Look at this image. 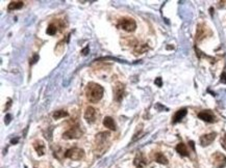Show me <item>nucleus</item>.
<instances>
[{"label":"nucleus","mask_w":226,"mask_h":168,"mask_svg":"<svg viewBox=\"0 0 226 168\" xmlns=\"http://www.w3.org/2000/svg\"><path fill=\"white\" fill-rule=\"evenodd\" d=\"M104 89L100 84H97L95 82H90L87 87H85V96L87 99L91 103H97L103 96Z\"/></svg>","instance_id":"nucleus-1"},{"label":"nucleus","mask_w":226,"mask_h":168,"mask_svg":"<svg viewBox=\"0 0 226 168\" xmlns=\"http://www.w3.org/2000/svg\"><path fill=\"white\" fill-rule=\"evenodd\" d=\"M118 27L121 28V29L127 31V32H133V31L136 30L137 28V23L133 19L131 18H122L119 20L118 23Z\"/></svg>","instance_id":"nucleus-2"},{"label":"nucleus","mask_w":226,"mask_h":168,"mask_svg":"<svg viewBox=\"0 0 226 168\" xmlns=\"http://www.w3.org/2000/svg\"><path fill=\"white\" fill-rule=\"evenodd\" d=\"M85 157V150L78 147H73V149L68 150L65 153V158H68L72 161H79Z\"/></svg>","instance_id":"nucleus-3"},{"label":"nucleus","mask_w":226,"mask_h":168,"mask_svg":"<svg viewBox=\"0 0 226 168\" xmlns=\"http://www.w3.org/2000/svg\"><path fill=\"white\" fill-rule=\"evenodd\" d=\"M82 135V131L80 130L79 126H72L69 130H67L66 132L63 134V138L64 139H77L79 137H81Z\"/></svg>","instance_id":"nucleus-4"},{"label":"nucleus","mask_w":226,"mask_h":168,"mask_svg":"<svg viewBox=\"0 0 226 168\" xmlns=\"http://www.w3.org/2000/svg\"><path fill=\"white\" fill-rule=\"evenodd\" d=\"M211 161L215 167L217 168H224L226 166V157L222 153H215L211 156Z\"/></svg>","instance_id":"nucleus-5"},{"label":"nucleus","mask_w":226,"mask_h":168,"mask_svg":"<svg viewBox=\"0 0 226 168\" xmlns=\"http://www.w3.org/2000/svg\"><path fill=\"white\" fill-rule=\"evenodd\" d=\"M124 92H125L124 84L121 83V82L116 83V85L114 86V99H115L116 102H120L123 99Z\"/></svg>","instance_id":"nucleus-6"},{"label":"nucleus","mask_w":226,"mask_h":168,"mask_svg":"<svg viewBox=\"0 0 226 168\" xmlns=\"http://www.w3.org/2000/svg\"><path fill=\"white\" fill-rule=\"evenodd\" d=\"M198 117L206 122H215L216 121V116L211 110H203L198 113Z\"/></svg>","instance_id":"nucleus-7"},{"label":"nucleus","mask_w":226,"mask_h":168,"mask_svg":"<svg viewBox=\"0 0 226 168\" xmlns=\"http://www.w3.org/2000/svg\"><path fill=\"white\" fill-rule=\"evenodd\" d=\"M147 159H146V157L145 155L143 153H138L137 154V156H136V158H134V160H133V164H134V166L136 167H138V168H143V167H145L146 165H147Z\"/></svg>","instance_id":"nucleus-8"},{"label":"nucleus","mask_w":226,"mask_h":168,"mask_svg":"<svg viewBox=\"0 0 226 168\" xmlns=\"http://www.w3.org/2000/svg\"><path fill=\"white\" fill-rule=\"evenodd\" d=\"M217 134L216 133H210V134H205V135H202L201 137H200V144L202 145V146H207V145H210L211 142L215 140V138H216Z\"/></svg>","instance_id":"nucleus-9"},{"label":"nucleus","mask_w":226,"mask_h":168,"mask_svg":"<svg viewBox=\"0 0 226 168\" xmlns=\"http://www.w3.org/2000/svg\"><path fill=\"white\" fill-rule=\"evenodd\" d=\"M85 118L89 124H92L96 119V109L93 107H88L85 112Z\"/></svg>","instance_id":"nucleus-10"},{"label":"nucleus","mask_w":226,"mask_h":168,"mask_svg":"<svg viewBox=\"0 0 226 168\" xmlns=\"http://www.w3.org/2000/svg\"><path fill=\"white\" fill-rule=\"evenodd\" d=\"M207 27L204 26L203 24L198 25V28H197V32H196V39L198 42L202 41L203 39L206 36V31H207Z\"/></svg>","instance_id":"nucleus-11"},{"label":"nucleus","mask_w":226,"mask_h":168,"mask_svg":"<svg viewBox=\"0 0 226 168\" xmlns=\"http://www.w3.org/2000/svg\"><path fill=\"white\" fill-rule=\"evenodd\" d=\"M187 113H188V111H187V109H185V108H182V109H180V110L177 111V112L173 116V121H172L173 124L179 122L182 118L185 117V115H187Z\"/></svg>","instance_id":"nucleus-12"},{"label":"nucleus","mask_w":226,"mask_h":168,"mask_svg":"<svg viewBox=\"0 0 226 168\" xmlns=\"http://www.w3.org/2000/svg\"><path fill=\"white\" fill-rule=\"evenodd\" d=\"M103 126L105 128H107V129H110V130H113V131L116 130V124H115L114 119L111 118V116H105V117H104V119H103Z\"/></svg>","instance_id":"nucleus-13"},{"label":"nucleus","mask_w":226,"mask_h":168,"mask_svg":"<svg viewBox=\"0 0 226 168\" xmlns=\"http://www.w3.org/2000/svg\"><path fill=\"white\" fill-rule=\"evenodd\" d=\"M176 152L179 154V155L181 156H189V150H188V147L187 145L185 143H182V142H180V143L177 144L176 146Z\"/></svg>","instance_id":"nucleus-14"},{"label":"nucleus","mask_w":226,"mask_h":168,"mask_svg":"<svg viewBox=\"0 0 226 168\" xmlns=\"http://www.w3.org/2000/svg\"><path fill=\"white\" fill-rule=\"evenodd\" d=\"M24 5V2L23 1H12L10 2V4H8L7 6V10H20V8H22Z\"/></svg>","instance_id":"nucleus-15"},{"label":"nucleus","mask_w":226,"mask_h":168,"mask_svg":"<svg viewBox=\"0 0 226 168\" xmlns=\"http://www.w3.org/2000/svg\"><path fill=\"white\" fill-rule=\"evenodd\" d=\"M33 147H35L36 152L38 153L39 156H43L44 155V150H45V145L42 141H36L33 143Z\"/></svg>","instance_id":"nucleus-16"},{"label":"nucleus","mask_w":226,"mask_h":168,"mask_svg":"<svg viewBox=\"0 0 226 168\" xmlns=\"http://www.w3.org/2000/svg\"><path fill=\"white\" fill-rule=\"evenodd\" d=\"M154 160L159 164H164V165L168 164V159L166 158L164 156V154H162V153H155V155H154Z\"/></svg>","instance_id":"nucleus-17"},{"label":"nucleus","mask_w":226,"mask_h":168,"mask_svg":"<svg viewBox=\"0 0 226 168\" xmlns=\"http://www.w3.org/2000/svg\"><path fill=\"white\" fill-rule=\"evenodd\" d=\"M67 116H69V113L65 110H58L53 113V118L54 119H59V118H63V117H67Z\"/></svg>","instance_id":"nucleus-18"},{"label":"nucleus","mask_w":226,"mask_h":168,"mask_svg":"<svg viewBox=\"0 0 226 168\" xmlns=\"http://www.w3.org/2000/svg\"><path fill=\"white\" fill-rule=\"evenodd\" d=\"M46 32H47V35H54L56 32H58V26H56L54 23H50L48 25Z\"/></svg>","instance_id":"nucleus-19"},{"label":"nucleus","mask_w":226,"mask_h":168,"mask_svg":"<svg viewBox=\"0 0 226 168\" xmlns=\"http://www.w3.org/2000/svg\"><path fill=\"white\" fill-rule=\"evenodd\" d=\"M148 50V46L146 44H142V45H138L136 48H134V53L136 54H142L146 52Z\"/></svg>","instance_id":"nucleus-20"},{"label":"nucleus","mask_w":226,"mask_h":168,"mask_svg":"<svg viewBox=\"0 0 226 168\" xmlns=\"http://www.w3.org/2000/svg\"><path fill=\"white\" fill-rule=\"evenodd\" d=\"M154 83H155V85H157L159 87H162L163 86V80H162L161 77H157L155 80H154Z\"/></svg>","instance_id":"nucleus-21"},{"label":"nucleus","mask_w":226,"mask_h":168,"mask_svg":"<svg viewBox=\"0 0 226 168\" xmlns=\"http://www.w3.org/2000/svg\"><path fill=\"white\" fill-rule=\"evenodd\" d=\"M221 145L222 147L226 150V135H224L223 137L221 138Z\"/></svg>","instance_id":"nucleus-22"},{"label":"nucleus","mask_w":226,"mask_h":168,"mask_svg":"<svg viewBox=\"0 0 226 168\" xmlns=\"http://www.w3.org/2000/svg\"><path fill=\"white\" fill-rule=\"evenodd\" d=\"M89 51H90V49H89V46H85V48H84V49H82V51H81L82 55H84V56L88 55Z\"/></svg>","instance_id":"nucleus-23"},{"label":"nucleus","mask_w":226,"mask_h":168,"mask_svg":"<svg viewBox=\"0 0 226 168\" xmlns=\"http://www.w3.org/2000/svg\"><path fill=\"white\" fill-rule=\"evenodd\" d=\"M220 80H221L222 83L226 84V73L225 72L221 74V79H220Z\"/></svg>","instance_id":"nucleus-24"},{"label":"nucleus","mask_w":226,"mask_h":168,"mask_svg":"<svg viewBox=\"0 0 226 168\" xmlns=\"http://www.w3.org/2000/svg\"><path fill=\"white\" fill-rule=\"evenodd\" d=\"M11 118H12V115H11V114H7V116H5V125L10 124Z\"/></svg>","instance_id":"nucleus-25"},{"label":"nucleus","mask_w":226,"mask_h":168,"mask_svg":"<svg viewBox=\"0 0 226 168\" xmlns=\"http://www.w3.org/2000/svg\"><path fill=\"white\" fill-rule=\"evenodd\" d=\"M37 60H39V56H38V55H35V57L31 59V62H30V64H36Z\"/></svg>","instance_id":"nucleus-26"},{"label":"nucleus","mask_w":226,"mask_h":168,"mask_svg":"<svg viewBox=\"0 0 226 168\" xmlns=\"http://www.w3.org/2000/svg\"><path fill=\"white\" fill-rule=\"evenodd\" d=\"M190 145H191L192 149H193V150H195V146H194V142L193 141H190Z\"/></svg>","instance_id":"nucleus-27"}]
</instances>
